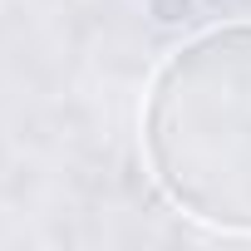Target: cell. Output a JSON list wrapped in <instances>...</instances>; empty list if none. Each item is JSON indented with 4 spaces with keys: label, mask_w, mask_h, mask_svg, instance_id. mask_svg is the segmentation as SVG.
Listing matches in <instances>:
<instances>
[{
    "label": "cell",
    "mask_w": 251,
    "mask_h": 251,
    "mask_svg": "<svg viewBox=\"0 0 251 251\" xmlns=\"http://www.w3.org/2000/svg\"><path fill=\"white\" fill-rule=\"evenodd\" d=\"M143 148L173 207L217 231H251V25L168 54L148 89Z\"/></svg>",
    "instance_id": "1"
}]
</instances>
